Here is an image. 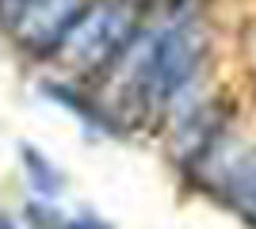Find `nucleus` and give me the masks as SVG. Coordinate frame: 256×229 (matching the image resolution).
Listing matches in <instances>:
<instances>
[{"mask_svg": "<svg viewBox=\"0 0 256 229\" xmlns=\"http://www.w3.org/2000/svg\"><path fill=\"white\" fill-rule=\"evenodd\" d=\"M203 46H206V38L199 34L195 23H168L157 34L142 38L138 54L130 57L134 88L153 103L172 99L195 76V69L203 61Z\"/></svg>", "mask_w": 256, "mask_h": 229, "instance_id": "obj_1", "label": "nucleus"}, {"mask_svg": "<svg viewBox=\"0 0 256 229\" xmlns=\"http://www.w3.org/2000/svg\"><path fill=\"white\" fill-rule=\"evenodd\" d=\"M222 191H226V199L248 218V226H256V153H248L245 161H237L234 168L226 172Z\"/></svg>", "mask_w": 256, "mask_h": 229, "instance_id": "obj_2", "label": "nucleus"}, {"mask_svg": "<svg viewBox=\"0 0 256 229\" xmlns=\"http://www.w3.org/2000/svg\"><path fill=\"white\" fill-rule=\"evenodd\" d=\"M27 4H31V0H0V15H4V19H20Z\"/></svg>", "mask_w": 256, "mask_h": 229, "instance_id": "obj_3", "label": "nucleus"}, {"mask_svg": "<svg viewBox=\"0 0 256 229\" xmlns=\"http://www.w3.org/2000/svg\"><path fill=\"white\" fill-rule=\"evenodd\" d=\"M65 229H107L100 222H65Z\"/></svg>", "mask_w": 256, "mask_h": 229, "instance_id": "obj_4", "label": "nucleus"}, {"mask_svg": "<svg viewBox=\"0 0 256 229\" xmlns=\"http://www.w3.org/2000/svg\"><path fill=\"white\" fill-rule=\"evenodd\" d=\"M0 229H16V226H12V222L4 218V214H0Z\"/></svg>", "mask_w": 256, "mask_h": 229, "instance_id": "obj_5", "label": "nucleus"}]
</instances>
